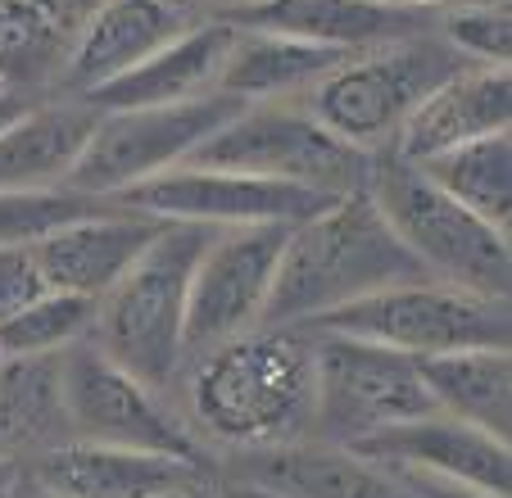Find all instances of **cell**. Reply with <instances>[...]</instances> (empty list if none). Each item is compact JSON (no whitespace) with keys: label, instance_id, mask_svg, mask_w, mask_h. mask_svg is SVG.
Segmentation results:
<instances>
[{"label":"cell","instance_id":"44dd1931","mask_svg":"<svg viewBox=\"0 0 512 498\" xmlns=\"http://www.w3.org/2000/svg\"><path fill=\"white\" fill-rule=\"evenodd\" d=\"M96 109L78 96H55L28 105L19 118L0 127V191H55L68 182Z\"/></svg>","mask_w":512,"mask_h":498},{"label":"cell","instance_id":"2e32d148","mask_svg":"<svg viewBox=\"0 0 512 498\" xmlns=\"http://www.w3.org/2000/svg\"><path fill=\"white\" fill-rule=\"evenodd\" d=\"M159 227H164L159 218H145L136 209H123V204H105V209L73 218L59 231L41 236L32 254H37L46 290L100 299L132 268L136 254L159 236Z\"/></svg>","mask_w":512,"mask_h":498},{"label":"cell","instance_id":"7402d4cb","mask_svg":"<svg viewBox=\"0 0 512 498\" xmlns=\"http://www.w3.org/2000/svg\"><path fill=\"white\" fill-rule=\"evenodd\" d=\"M349 55L322 50L309 41L272 37V32H236L218 68V96L241 105H272V100H304L322 77Z\"/></svg>","mask_w":512,"mask_h":498},{"label":"cell","instance_id":"5b68a950","mask_svg":"<svg viewBox=\"0 0 512 498\" xmlns=\"http://www.w3.org/2000/svg\"><path fill=\"white\" fill-rule=\"evenodd\" d=\"M467 59L440 32H417L404 41L358 50L336 64L318 87L300 100L331 136L354 150L381 154L390 150L399 123L431 96L440 82L463 73Z\"/></svg>","mask_w":512,"mask_h":498},{"label":"cell","instance_id":"d6986e66","mask_svg":"<svg viewBox=\"0 0 512 498\" xmlns=\"http://www.w3.org/2000/svg\"><path fill=\"white\" fill-rule=\"evenodd\" d=\"M236 485L272 498H417L390 467L313 440L241 453Z\"/></svg>","mask_w":512,"mask_h":498},{"label":"cell","instance_id":"ac0fdd59","mask_svg":"<svg viewBox=\"0 0 512 498\" xmlns=\"http://www.w3.org/2000/svg\"><path fill=\"white\" fill-rule=\"evenodd\" d=\"M512 127V73L508 64H467L449 82L431 91L413 114L399 123L386 154L404 163H426L454 145Z\"/></svg>","mask_w":512,"mask_h":498},{"label":"cell","instance_id":"f546056e","mask_svg":"<svg viewBox=\"0 0 512 498\" xmlns=\"http://www.w3.org/2000/svg\"><path fill=\"white\" fill-rule=\"evenodd\" d=\"M37 295H46V281L32 245H0V322L23 313Z\"/></svg>","mask_w":512,"mask_h":498},{"label":"cell","instance_id":"9c48e42d","mask_svg":"<svg viewBox=\"0 0 512 498\" xmlns=\"http://www.w3.org/2000/svg\"><path fill=\"white\" fill-rule=\"evenodd\" d=\"M59 403L68 440L204 462V444L173 408V394L136 381L132 372L109 363L91 340L59 354Z\"/></svg>","mask_w":512,"mask_h":498},{"label":"cell","instance_id":"8992f818","mask_svg":"<svg viewBox=\"0 0 512 498\" xmlns=\"http://www.w3.org/2000/svg\"><path fill=\"white\" fill-rule=\"evenodd\" d=\"M186 163L345 200V195L368 191L377 154L354 150L340 136H331L300 100H272V105H245L241 114H232Z\"/></svg>","mask_w":512,"mask_h":498},{"label":"cell","instance_id":"1f68e13d","mask_svg":"<svg viewBox=\"0 0 512 498\" xmlns=\"http://www.w3.org/2000/svg\"><path fill=\"white\" fill-rule=\"evenodd\" d=\"M182 5H191L200 19H223V14H236L245 5H259V0H182Z\"/></svg>","mask_w":512,"mask_h":498},{"label":"cell","instance_id":"4fadbf2b","mask_svg":"<svg viewBox=\"0 0 512 498\" xmlns=\"http://www.w3.org/2000/svg\"><path fill=\"white\" fill-rule=\"evenodd\" d=\"M195 23L204 19L182 0H100L68 41L64 68H59V96H87L105 87L127 68L159 55Z\"/></svg>","mask_w":512,"mask_h":498},{"label":"cell","instance_id":"d4e9b609","mask_svg":"<svg viewBox=\"0 0 512 498\" xmlns=\"http://www.w3.org/2000/svg\"><path fill=\"white\" fill-rule=\"evenodd\" d=\"M417 168L449 200L472 209L490 227L508 231V222H512V136L508 132L454 145V150L435 154V159L417 163Z\"/></svg>","mask_w":512,"mask_h":498},{"label":"cell","instance_id":"7c38bea8","mask_svg":"<svg viewBox=\"0 0 512 498\" xmlns=\"http://www.w3.org/2000/svg\"><path fill=\"white\" fill-rule=\"evenodd\" d=\"M109 204H123L159 222H195V227H295L331 209L336 200L300 191V186L263 182V177L177 163L168 173L114 195Z\"/></svg>","mask_w":512,"mask_h":498},{"label":"cell","instance_id":"8fae6325","mask_svg":"<svg viewBox=\"0 0 512 498\" xmlns=\"http://www.w3.org/2000/svg\"><path fill=\"white\" fill-rule=\"evenodd\" d=\"M290 227H213L186 286L182 363L259 331Z\"/></svg>","mask_w":512,"mask_h":498},{"label":"cell","instance_id":"30bf717a","mask_svg":"<svg viewBox=\"0 0 512 498\" xmlns=\"http://www.w3.org/2000/svg\"><path fill=\"white\" fill-rule=\"evenodd\" d=\"M241 109H245L241 100L213 91V96L182 100V105L100 114L87 145H82L78 163H73V173H68L64 191L114 200V195H123V191H132V186L177 168V163H186L227 118L241 114Z\"/></svg>","mask_w":512,"mask_h":498},{"label":"cell","instance_id":"603a6c76","mask_svg":"<svg viewBox=\"0 0 512 498\" xmlns=\"http://www.w3.org/2000/svg\"><path fill=\"white\" fill-rule=\"evenodd\" d=\"M431 408L508 444L512 435V354L508 349H458L417 363Z\"/></svg>","mask_w":512,"mask_h":498},{"label":"cell","instance_id":"3957f363","mask_svg":"<svg viewBox=\"0 0 512 498\" xmlns=\"http://www.w3.org/2000/svg\"><path fill=\"white\" fill-rule=\"evenodd\" d=\"M209 231L213 227L195 222H164L132 268L96 299V322L87 340L109 363L159 394H173V381L182 372L186 286Z\"/></svg>","mask_w":512,"mask_h":498},{"label":"cell","instance_id":"83f0119b","mask_svg":"<svg viewBox=\"0 0 512 498\" xmlns=\"http://www.w3.org/2000/svg\"><path fill=\"white\" fill-rule=\"evenodd\" d=\"M109 200L78 191H0V245H37L41 236L59 231L64 222L87 218V213L105 209Z\"/></svg>","mask_w":512,"mask_h":498},{"label":"cell","instance_id":"4dcf8cb0","mask_svg":"<svg viewBox=\"0 0 512 498\" xmlns=\"http://www.w3.org/2000/svg\"><path fill=\"white\" fill-rule=\"evenodd\" d=\"M386 467V462H381ZM417 498H494L476 485H463V480H449V476H431V471H413V467H390Z\"/></svg>","mask_w":512,"mask_h":498},{"label":"cell","instance_id":"9a60e30c","mask_svg":"<svg viewBox=\"0 0 512 498\" xmlns=\"http://www.w3.org/2000/svg\"><path fill=\"white\" fill-rule=\"evenodd\" d=\"M349 453L368 462H386V467H413V471H431V476L463 480V485H476L494 498L512 494L508 444L467 422H454L445 412H426V417H413V422L386 426V431L368 435V440L349 444Z\"/></svg>","mask_w":512,"mask_h":498},{"label":"cell","instance_id":"7a4b0ae2","mask_svg":"<svg viewBox=\"0 0 512 498\" xmlns=\"http://www.w3.org/2000/svg\"><path fill=\"white\" fill-rule=\"evenodd\" d=\"M413 281L431 277L390 231L372 195L358 191L290 227L263 326H309L354 299Z\"/></svg>","mask_w":512,"mask_h":498},{"label":"cell","instance_id":"836d02e7","mask_svg":"<svg viewBox=\"0 0 512 498\" xmlns=\"http://www.w3.org/2000/svg\"><path fill=\"white\" fill-rule=\"evenodd\" d=\"M28 105H32V100H23V96H5V91H0V127L10 123V118H19Z\"/></svg>","mask_w":512,"mask_h":498},{"label":"cell","instance_id":"277c9868","mask_svg":"<svg viewBox=\"0 0 512 498\" xmlns=\"http://www.w3.org/2000/svg\"><path fill=\"white\" fill-rule=\"evenodd\" d=\"M368 195L431 281H445V286L472 290V295L485 299H508L512 290L508 231L490 227L472 209L449 200L440 186L426 182L417 163H404L381 150L377 163H372Z\"/></svg>","mask_w":512,"mask_h":498},{"label":"cell","instance_id":"5bb4252c","mask_svg":"<svg viewBox=\"0 0 512 498\" xmlns=\"http://www.w3.org/2000/svg\"><path fill=\"white\" fill-rule=\"evenodd\" d=\"M440 14L395 10L381 0H259L236 14H223L218 23L236 32H272V37L309 41L322 50L358 55V50L404 41L417 32H431Z\"/></svg>","mask_w":512,"mask_h":498},{"label":"cell","instance_id":"4316f807","mask_svg":"<svg viewBox=\"0 0 512 498\" xmlns=\"http://www.w3.org/2000/svg\"><path fill=\"white\" fill-rule=\"evenodd\" d=\"M96 322V299L46 290L23 313L0 322V358H59L82 345Z\"/></svg>","mask_w":512,"mask_h":498},{"label":"cell","instance_id":"cb8c5ba5","mask_svg":"<svg viewBox=\"0 0 512 498\" xmlns=\"http://www.w3.org/2000/svg\"><path fill=\"white\" fill-rule=\"evenodd\" d=\"M64 440L59 358H0V462L23 467Z\"/></svg>","mask_w":512,"mask_h":498},{"label":"cell","instance_id":"e0dca14e","mask_svg":"<svg viewBox=\"0 0 512 498\" xmlns=\"http://www.w3.org/2000/svg\"><path fill=\"white\" fill-rule=\"evenodd\" d=\"M50 498H159L186 485H204V462L168 458V453H132L105 444L64 440L23 462Z\"/></svg>","mask_w":512,"mask_h":498},{"label":"cell","instance_id":"e575fe53","mask_svg":"<svg viewBox=\"0 0 512 498\" xmlns=\"http://www.w3.org/2000/svg\"><path fill=\"white\" fill-rule=\"evenodd\" d=\"M14 471H19V467H10V462H0V489H5V485L14 480Z\"/></svg>","mask_w":512,"mask_h":498},{"label":"cell","instance_id":"d590c367","mask_svg":"<svg viewBox=\"0 0 512 498\" xmlns=\"http://www.w3.org/2000/svg\"><path fill=\"white\" fill-rule=\"evenodd\" d=\"M236 498H272V494H254V489H236Z\"/></svg>","mask_w":512,"mask_h":498},{"label":"cell","instance_id":"ba28073f","mask_svg":"<svg viewBox=\"0 0 512 498\" xmlns=\"http://www.w3.org/2000/svg\"><path fill=\"white\" fill-rule=\"evenodd\" d=\"M304 336L313 349V444L349 449L386 426L435 412L413 358L331 331Z\"/></svg>","mask_w":512,"mask_h":498},{"label":"cell","instance_id":"484cf974","mask_svg":"<svg viewBox=\"0 0 512 498\" xmlns=\"http://www.w3.org/2000/svg\"><path fill=\"white\" fill-rule=\"evenodd\" d=\"M73 32L41 0H0V91L23 96L59 82Z\"/></svg>","mask_w":512,"mask_h":498},{"label":"cell","instance_id":"d6a6232c","mask_svg":"<svg viewBox=\"0 0 512 498\" xmlns=\"http://www.w3.org/2000/svg\"><path fill=\"white\" fill-rule=\"evenodd\" d=\"M381 5H395V10H417V14H445L458 5H476V0H381Z\"/></svg>","mask_w":512,"mask_h":498},{"label":"cell","instance_id":"f1b7e54d","mask_svg":"<svg viewBox=\"0 0 512 498\" xmlns=\"http://www.w3.org/2000/svg\"><path fill=\"white\" fill-rule=\"evenodd\" d=\"M435 32L467 59V64H508L512 59V14L508 0H476L435 19Z\"/></svg>","mask_w":512,"mask_h":498},{"label":"cell","instance_id":"52a82bcc","mask_svg":"<svg viewBox=\"0 0 512 498\" xmlns=\"http://www.w3.org/2000/svg\"><path fill=\"white\" fill-rule=\"evenodd\" d=\"M304 331L368 340V345L395 349V354L413 358V363L458 354V349L512 345L508 299H485L472 295V290L445 286V281H413V286L377 290V295L354 299V304L309 322Z\"/></svg>","mask_w":512,"mask_h":498},{"label":"cell","instance_id":"ffe728a7","mask_svg":"<svg viewBox=\"0 0 512 498\" xmlns=\"http://www.w3.org/2000/svg\"><path fill=\"white\" fill-rule=\"evenodd\" d=\"M232 46V28L218 19H204L186 28L177 41H168L159 55L145 64L127 68L123 77L105 82V87L87 91L96 114H118V109H150V105H182V100H200L218 91V68Z\"/></svg>","mask_w":512,"mask_h":498},{"label":"cell","instance_id":"6da1fadb","mask_svg":"<svg viewBox=\"0 0 512 498\" xmlns=\"http://www.w3.org/2000/svg\"><path fill=\"white\" fill-rule=\"evenodd\" d=\"M173 390L195 440L254 453L313 435V349L300 326H259L186 358Z\"/></svg>","mask_w":512,"mask_h":498}]
</instances>
